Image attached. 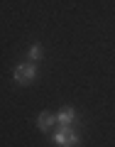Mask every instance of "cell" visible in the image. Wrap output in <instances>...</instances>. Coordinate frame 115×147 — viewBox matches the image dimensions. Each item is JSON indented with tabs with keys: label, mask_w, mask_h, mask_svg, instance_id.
<instances>
[{
	"label": "cell",
	"mask_w": 115,
	"mask_h": 147,
	"mask_svg": "<svg viewBox=\"0 0 115 147\" xmlns=\"http://www.w3.org/2000/svg\"><path fill=\"white\" fill-rule=\"evenodd\" d=\"M52 140H54V145H59V147H79V145H81L79 132L73 130L71 125H61V127L52 135Z\"/></svg>",
	"instance_id": "6da1fadb"
},
{
	"label": "cell",
	"mask_w": 115,
	"mask_h": 147,
	"mask_svg": "<svg viewBox=\"0 0 115 147\" xmlns=\"http://www.w3.org/2000/svg\"><path fill=\"white\" fill-rule=\"evenodd\" d=\"M37 66L34 64H17L15 66V71H12V76H15V81L20 86H27V84H32V81L37 79Z\"/></svg>",
	"instance_id": "7a4b0ae2"
},
{
	"label": "cell",
	"mask_w": 115,
	"mask_h": 147,
	"mask_svg": "<svg viewBox=\"0 0 115 147\" xmlns=\"http://www.w3.org/2000/svg\"><path fill=\"white\" fill-rule=\"evenodd\" d=\"M73 120H76V110L71 105H64V108L56 110V123L59 125H71Z\"/></svg>",
	"instance_id": "3957f363"
},
{
	"label": "cell",
	"mask_w": 115,
	"mask_h": 147,
	"mask_svg": "<svg viewBox=\"0 0 115 147\" xmlns=\"http://www.w3.org/2000/svg\"><path fill=\"white\" fill-rule=\"evenodd\" d=\"M54 125H56V113H39V118H37V127H39L42 132H49Z\"/></svg>",
	"instance_id": "277c9868"
},
{
	"label": "cell",
	"mask_w": 115,
	"mask_h": 147,
	"mask_svg": "<svg viewBox=\"0 0 115 147\" xmlns=\"http://www.w3.org/2000/svg\"><path fill=\"white\" fill-rule=\"evenodd\" d=\"M27 57H30L32 61H39V59L44 57V52H42V47H39V44H32L30 52H27Z\"/></svg>",
	"instance_id": "5b68a950"
}]
</instances>
